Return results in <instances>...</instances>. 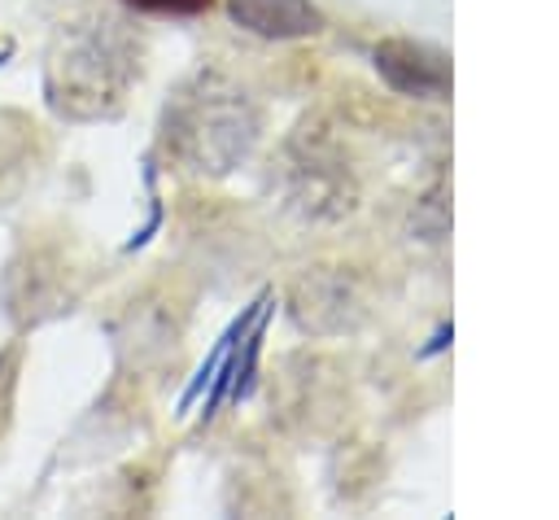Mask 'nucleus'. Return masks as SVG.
I'll use <instances>...</instances> for the list:
<instances>
[{
	"mask_svg": "<svg viewBox=\"0 0 559 520\" xmlns=\"http://www.w3.org/2000/svg\"><path fill=\"white\" fill-rule=\"evenodd\" d=\"M114 92V61H109V44L100 31L74 35L66 44V52L52 57L48 66V96L61 114H100V101Z\"/></svg>",
	"mask_w": 559,
	"mask_h": 520,
	"instance_id": "f257e3e1",
	"label": "nucleus"
},
{
	"mask_svg": "<svg viewBox=\"0 0 559 520\" xmlns=\"http://www.w3.org/2000/svg\"><path fill=\"white\" fill-rule=\"evenodd\" d=\"M188 144H192V162L205 170H223L231 157H240L253 140V122L240 118V105L236 101H201L192 105L183 131H179Z\"/></svg>",
	"mask_w": 559,
	"mask_h": 520,
	"instance_id": "f03ea898",
	"label": "nucleus"
},
{
	"mask_svg": "<svg viewBox=\"0 0 559 520\" xmlns=\"http://www.w3.org/2000/svg\"><path fill=\"white\" fill-rule=\"evenodd\" d=\"M376 70L389 79V87H397L406 96L441 101L450 92V61H445V52H437L428 44L389 39L376 48Z\"/></svg>",
	"mask_w": 559,
	"mask_h": 520,
	"instance_id": "7ed1b4c3",
	"label": "nucleus"
},
{
	"mask_svg": "<svg viewBox=\"0 0 559 520\" xmlns=\"http://www.w3.org/2000/svg\"><path fill=\"white\" fill-rule=\"evenodd\" d=\"M227 13L236 26L266 39H301L323 26L310 0H227Z\"/></svg>",
	"mask_w": 559,
	"mask_h": 520,
	"instance_id": "20e7f679",
	"label": "nucleus"
},
{
	"mask_svg": "<svg viewBox=\"0 0 559 520\" xmlns=\"http://www.w3.org/2000/svg\"><path fill=\"white\" fill-rule=\"evenodd\" d=\"M127 4H135L144 13H201L210 0H127Z\"/></svg>",
	"mask_w": 559,
	"mask_h": 520,
	"instance_id": "39448f33",
	"label": "nucleus"
}]
</instances>
